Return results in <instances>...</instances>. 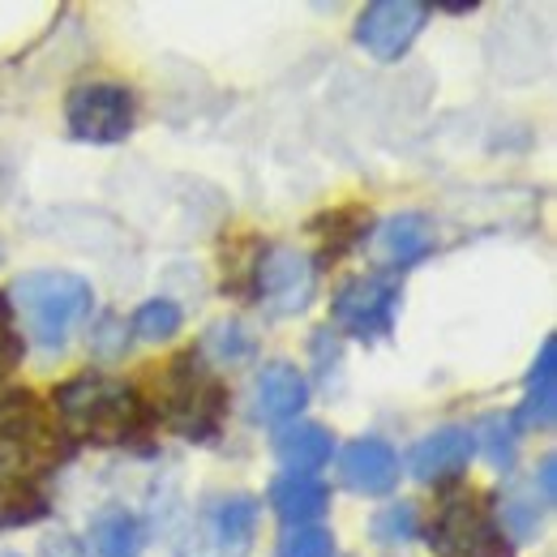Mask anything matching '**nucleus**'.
<instances>
[{
  "instance_id": "8",
  "label": "nucleus",
  "mask_w": 557,
  "mask_h": 557,
  "mask_svg": "<svg viewBox=\"0 0 557 557\" xmlns=\"http://www.w3.org/2000/svg\"><path fill=\"white\" fill-rule=\"evenodd\" d=\"M429 22V4L417 0H373L360 22H356V44L373 57V61H399L412 39Z\"/></svg>"
},
{
  "instance_id": "7",
  "label": "nucleus",
  "mask_w": 557,
  "mask_h": 557,
  "mask_svg": "<svg viewBox=\"0 0 557 557\" xmlns=\"http://www.w3.org/2000/svg\"><path fill=\"white\" fill-rule=\"evenodd\" d=\"M335 322L373 344V339H386L395 331V313H399V287L386 275H356L348 278L339 292H335V305H331Z\"/></svg>"
},
{
  "instance_id": "3",
  "label": "nucleus",
  "mask_w": 557,
  "mask_h": 557,
  "mask_svg": "<svg viewBox=\"0 0 557 557\" xmlns=\"http://www.w3.org/2000/svg\"><path fill=\"white\" fill-rule=\"evenodd\" d=\"M57 412H61L65 433H77L95 446H121L134 433H141V424H146L138 395L125 382L99 377V373L65 382L57 391Z\"/></svg>"
},
{
  "instance_id": "15",
  "label": "nucleus",
  "mask_w": 557,
  "mask_h": 557,
  "mask_svg": "<svg viewBox=\"0 0 557 557\" xmlns=\"http://www.w3.org/2000/svg\"><path fill=\"white\" fill-rule=\"evenodd\" d=\"M557 420V339L549 335L541 344V356L528 373V399L519 408L515 424L519 429H554Z\"/></svg>"
},
{
  "instance_id": "19",
  "label": "nucleus",
  "mask_w": 557,
  "mask_h": 557,
  "mask_svg": "<svg viewBox=\"0 0 557 557\" xmlns=\"http://www.w3.org/2000/svg\"><path fill=\"white\" fill-rule=\"evenodd\" d=\"M44 515H48V497L30 481H0V532L39 523Z\"/></svg>"
},
{
  "instance_id": "26",
  "label": "nucleus",
  "mask_w": 557,
  "mask_h": 557,
  "mask_svg": "<svg viewBox=\"0 0 557 557\" xmlns=\"http://www.w3.org/2000/svg\"><path fill=\"white\" fill-rule=\"evenodd\" d=\"M39 557H86V545L70 532H57V536H48L39 545Z\"/></svg>"
},
{
  "instance_id": "6",
  "label": "nucleus",
  "mask_w": 557,
  "mask_h": 557,
  "mask_svg": "<svg viewBox=\"0 0 557 557\" xmlns=\"http://www.w3.org/2000/svg\"><path fill=\"white\" fill-rule=\"evenodd\" d=\"M65 121L77 141L112 146L134 134V90L121 82H82L65 99Z\"/></svg>"
},
{
  "instance_id": "14",
  "label": "nucleus",
  "mask_w": 557,
  "mask_h": 557,
  "mask_svg": "<svg viewBox=\"0 0 557 557\" xmlns=\"http://www.w3.org/2000/svg\"><path fill=\"white\" fill-rule=\"evenodd\" d=\"M331 455H335V437L313 420L283 424L275 433V459L292 476H313L322 463H331Z\"/></svg>"
},
{
  "instance_id": "23",
  "label": "nucleus",
  "mask_w": 557,
  "mask_h": 557,
  "mask_svg": "<svg viewBox=\"0 0 557 557\" xmlns=\"http://www.w3.org/2000/svg\"><path fill=\"white\" fill-rule=\"evenodd\" d=\"M417 536V506L412 502H391L373 519V541L377 545H408Z\"/></svg>"
},
{
  "instance_id": "12",
  "label": "nucleus",
  "mask_w": 557,
  "mask_h": 557,
  "mask_svg": "<svg viewBox=\"0 0 557 557\" xmlns=\"http://www.w3.org/2000/svg\"><path fill=\"white\" fill-rule=\"evenodd\" d=\"M258 532V502L236 493V497H219L207 510V541L210 557H245Z\"/></svg>"
},
{
  "instance_id": "4",
  "label": "nucleus",
  "mask_w": 557,
  "mask_h": 557,
  "mask_svg": "<svg viewBox=\"0 0 557 557\" xmlns=\"http://www.w3.org/2000/svg\"><path fill=\"white\" fill-rule=\"evenodd\" d=\"M159 408L181 437L210 442L227 417V391L194 351H185L168 364V373L159 382Z\"/></svg>"
},
{
  "instance_id": "28",
  "label": "nucleus",
  "mask_w": 557,
  "mask_h": 557,
  "mask_svg": "<svg viewBox=\"0 0 557 557\" xmlns=\"http://www.w3.org/2000/svg\"><path fill=\"white\" fill-rule=\"evenodd\" d=\"M0 557H22V554H0Z\"/></svg>"
},
{
  "instance_id": "22",
  "label": "nucleus",
  "mask_w": 557,
  "mask_h": 557,
  "mask_svg": "<svg viewBox=\"0 0 557 557\" xmlns=\"http://www.w3.org/2000/svg\"><path fill=\"white\" fill-rule=\"evenodd\" d=\"M134 331H138V339H146V344H163V339H172V335L181 331V305L168 300V296L146 300L138 313H134Z\"/></svg>"
},
{
  "instance_id": "2",
  "label": "nucleus",
  "mask_w": 557,
  "mask_h": 557,
  "mask_svg": "<svg viewBox=\"0 0 557 557\" xmlns=\"http://www.w3.org/2000/svg\"><path fill=\"white\" fill-rule=\"evenodd\" d=\"M70 455L65 424L30 391L0 399V481H30Z\"/></svg>"
},
{
  "instance_id": "1",
  "label": "nucleus",
  "mask_w": 557,
  "mask_h": 557,
  "mask_svg": "<svg viewBox=\"0 0 557 557\" xmlns=\"http://www.w3.org/2000/svg\"><path fill=\"white\" fill-rule=\"evenodd\" d=\"M4 300L39 348L57 351L70 344V331L90 313L95 292L73 271H26L9 283Z\"/></svg>"
},
{
  "instance_id": "9",
  "label": "nucleus",
  "mask_w": 557,
  "mask_h": 557,
  "mask_svg": "<svg viewBox=\"0 0 557 557\" xmlns=\"http://www.w3.org/2000/svg\"><path fill=\"white\" fill-rule=\"evenodd\" d=\"M476 455V442H472V429H459V424H446V429H433L429 437H420L408 455V468L420 485H446L455 476L468 472Z\"/></svg>"
},
{
  "instance_id": "11",
  "label": "nucleus",
  "mask_w": 557,
  "mask_h": 557,
  "mask_svg": "<svg viewBox=\"0 0 557 557\" xmlns=\"http://www.w3.org/2000/svg\"><path fill=\"white\" fill-rule=\"evenodd\" d=\"M339 472L351 493L382 497L399 485V455L386 437H356L339 455Z\"/></svg>"
},
{
  "instance_id": "5",
  "label": "nucleus",
  "mask_w": 557,
  "mask_h": 557,
  "mask_svg": "<svg viewBox=\"0 0 557 557\" xmlns=\"http://www.w3.org/2000/svg\"><path fill=\"white\" fill-rule=\"evenodd\" d=\"M429 549L437 557H515L506 532L497 528L493 510L481 493H450L429 528Z\"/></svg>"
},
{
  "instance_id": "21",
  "label": "nucleus",
  "mask_w": 557,
  "mask_h": 557,
  "mask_svg": "<svg viewBox=\"0 0 557 557\" xmlns=\"http://www.w3.org/2000/svg\"><path fill=\"white\" fill-rule=\"evenodd\" d=\"M541 502H536V493H528L523 485H515L506 497H502V532L506 536H515V541H532L536 536V528H541Z\"/></svg>"
},
{
  "instance_id": "27",
  "label": "nucleus",
  "mask_w": 557,
  "mask_h": 557,
  "mask_svg": "<svg viewBox=\"0 0 557 557\" xmlns=\"http://www.w3.org/2000/svg\"><path fill=\"white\" fill-rule=\"evenodd\" d=\"M557 502V459L545 455L541 459V506H554Z\"/></svg>"
},
{
  "instance_id": "18",
  "label": "nucleus",
  "mask_w": 557,
  "mask_h": 557,
  "mask_svg": "<svg viewBox=\"0 0 557 557\" xmlns=\"http://www.w3.org/2000/svg\"><path fill=\"white\" fill-rule=\"evenodd\" d=\"M90 545L99 557H138L146 545V528L138 523L134 510L108 506L90 519Z\"/></svg>"
},
{
  "instance_id": "24",
  "label": "nucleus",
  "mask_w": 557,
  "mask_h": 557,
  "mask_svg": "<svg viewBox=\"0 0 557 557\" xmlns=\"http://www.w3.org/2000/svg\"><path fill=\"white\" fill-rule=\"evenodd\" d=\"M275 557H335V541L326 528H313V523H300V528H287L278 536Z\"/></svg>"
},
{
  "instance_id": "25",
  "label": "nucleus",
  "mask_w": 557,
  "mask_h": 557,
  "mask_svg": "<svg viewBox=\"0 0 557 557\" xmlns=\"http://www.w3.org/2000/svg\"><path fill=\"white\" fill-rule=\"evenodd\" d=\"M17 360H22V335H17V326H13V309H9V300H4V292H0V377L13 373Z\"/></svg>"
},
{
  "instance_id": "13",
  "label": "nucleus",
  "mask_w": 557,
  "mask_h": 557,
  "mask_svg": "<svg viewBox=\"0 0 557 557\" xmlns=\"http://www.w3.org/2000/svg\"><path fill=\"white\" fill-rule=\"evenodd\" d=\"M309 404V382L296 364L287 360H271L258 377H253V412L262 420H283L300 417V408Z\"/></svg>"
},
{
  "instance_id": "16",
  "label": "nucleus",
  "mask_w": 557,
  "mask_h": 557,
  "mask_svg": "<svg viewBox=\"0 0 557 557\" xmlns=\"http://www.w3.org/2000/svg\"><path fill=\"white\" fill-rule=\"evenodd\" d=\"M271 506L287 528H300V523H313L326 506H331V488L322 485L318 476H278L271 485Z\"/></svg>"
},
{
  "instance_id": "17",
  "label": "nucleus",
  "mask_w": 557,
  "mask_h": 557,
  "mask_svg": "<svg viewBox=\"0 0 557 557\" xmlns=\"http://www.w3.org/2000/svg\"><path fill=\"white\" fill-rule=\"evenodd\" d=\"M377 249H382V258H386L391 267H412V262H420V258L433 249V227H429V219L417 214V210L395 214V219L382 223Z\"/></svg>"
},
{
  "instance_id": "10",
  "label": "nucleus",
  "mask_w": 557,
  "mask_h": 557,
  "mask_svg": "<svg viewBox=\"0 0 557 557\" xmlns=\"http://www.w3.org/2000/svg\"><path fill=\"white\" fill-rule=\"evenodd\" d=\"M258 296L278 309V313H296L309 305L313 296V262L296 249H271L262 262H258Z\"/></svg>"
},
{
  "instance_id": "20",
  "label": "nucleus",
  "mask_w": 557,
  "mask_h": 557,
  "mask_svg": "<svg viewBox=\"0 0 557 557\" xmlns=\"http://www.w3.org/2000/svg\"><path fill=\"white\" fill-rule=\"evenodd\" d=\"M472 442L485 446V459L493 468L510 472L515 450H519V424H515V417H485L472 429Z\"/></svg>"
}]
</instances>
